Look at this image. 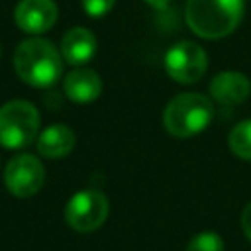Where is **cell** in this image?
<instances>
[{"mask_svg": "<svg viewBox=\"0 0 251 251\" xmlns=\"http://www.w3.org/2000/svg\"><path fill=\"white\" fill-rule=\"evenodd\" d=\"M245 0H186L188 27L202 39H222L241 22Z\"/></svg>", "mask_w": 251, "mask_h": 251, "instance_id": "7a4b0ae2", "label": "cell"}, {"mask_svg": "<svg viewBox=\"0 0 251 251\" xmlns=\"http://www.w3.org/2000/svg\"><path fill=\"white\" fill-rule=\"evenodd\" d=\"M65 96L75 104H90L102 92V78L92 69L76 67L63 80Z\"/></svg>", "mask_w": 251, "mask_h": 251, "instance_id": "30bf717a", "label": "cell"}, {"mask_svg": "<svg viewBox=\"0 0 251 251\" xmlns=\"http://www.w3.org/2000/svg\"><path fill=\"white\" fill-rule=\"evenodd\" d=\"M45 169L35 155L20 153L4 167V184L16 198H29L41 190Z\"/></svg>", "mask_w": 251, "mask_h": 251, "instance_id": "52a82bcc", "label": "cell"}, {"mask_svg": "<svg viewBox=\"0 0 251 251\" xmlns=\"http://www.w3.org/2000/svg\"><path fill=\"white\" fill-rule=\"evenodd\" d=\"M229 149L243 161H251V120H243L233 126L227 135Z\"/></svg>", "mask_w": 251, "mask_h": 251, "instance_id": "4fadbf2b", "label": "cell"}, {"mask_svg": "<svg viewBox=\"0 0 251 251\" xmlns=\"http://www.w3.org/2000/svg\"><path fill=\"white\" fill-rule=\"evenodd\" d=\"M186 251H224V239L214 231H202L190 239Z\"/></svg>", "mask_w": 251, "mask_h": 251, "instance_id": "5bb4252c", "label": "cell"}, {"mask_svg": "<svg viewBox=\"0 0 251 251\" xmlns=\"http://www.w3.org/2000/svg\"><path fill=\"white\" fill-rule=\"evenodd\" d=\"M206 69V51L194 41H176L165 53V71L173 80L180 84H192L200 80Z\"/></svg>", "mask_w": 251, "mask_h": 251, "instance_id": "8992f818", "label": "cell"}, {"mask_svg": "<svg viewBox=\"0 0 251 251\" xmlns=\"http://www.w3.org/2000/svg\"><path fill=\"white\" fill-rule=\"evenodd\" d=\"M59 18L55 0H20L14 12L16 25L27 33H45L49 31Z\"/></svg>", "mask_w": 251, "mask_h": 251, "instance_id": "ba28073f", "label": "cell"}, {"mask_svg": "<svg viewBox=\"0 0 251 251\" xmlns=\"http://www.w3.org/2000/svg\"><path fill=\"white\" fill-rule=\"evenodd\" d=\"M80 2H82L84 12L88 16H92V18L106 16L114 8V4H116V0H80Z\"/></svg>", "mask_w": 251, "mask_h": 251, "instance_id": "9a60e30c", "label": "cell"}, {"mask_svg": "<svg viewBox=\"0 0 251 251\" xmlns=\"http://www.w3.org/2000/svg\"><path fill=\"white\" fill-rule=\"evenodd\" d=\"M214 118L208 96L200 92L176 94L163 110V126L173 137H192L204 131Z\"/></svg>", "mask_w": 251, "mask_h": 251, "instance_id": "3957f363", "label": "cell"}, {"mask_svg": "<svg viewBox=\"0 0 251 251\" xmlns=\"http://www.w3.org/2000/svg\"><path fill=\"white\" fill-rule=\"evenodd\" d=\"M98 49V41L94 33L86 27H71L61 39V55L71 65H84L88 63Z\"/></svg>", "mask_w": 251, "mask_h": 251, "instance_id": "8fae6325", "label": "cell"}, {"mask_svg": "<svg viewBox=\"0 0 251 251\" xmlns=\"http://www.w3.org/2000/svg\"><path fill=\"white\" fill-rule=\"evenodd\" d=\"M145 2H147L151 8H155V10H165L171 0H145Z\"/></svg>", "mask_w": 251, "mask_h": 251, "instance_id": "e0dca14e", "label": "cell"}, {"mask_svg": "<svg viewBox=\"0 0 251 251\" xmlns=\"http://www.w3.org/2000/svg\"><path fill=\"white\" fill-rule=\"evenodd\" d=\"M210 94L216 102L226 106H239L251 94L249 78L239 71H222L210 82Z\"/></svg>", "mask_w": 251, "mask_h": 251, "instance_id": "9c48e42d", "label": "cell"}, {"mask_svg": "<svg viewBox=\"0 0 251 251\" xmlns=\"http://www.w3.org/2000/svg\"><path fill=\"white\" fill-rule=\"evenodd\" d=\"M75 131L63 124L45 127L37 137V151L47 159H59L75 149Z\"/></svg>", "mask_w": 251, "mask_h": 251, "instance_id": "7c38bea8", "label": "cell"}, {"mask_svg": "<svg viewBox=\"0 0 251 251\" xmlns=\"http://www.w3.org/2000/svg\"><path fill=\"white\" fill-rule=\"evenodd\" d=\"M241 229H243L245 237L251 241V202L241 212Z\"/></svg>", "mask_w": 251, "mask_h": 251, "instance_id": "2e32d148", "label": "cell"}, {"mask_svg": "<svg viewBox=\"0 0 251 251\" xmlns=\"http://www.w3.org/2000/svg\"><path fill=\"white\" fill-rule=\"evenodd\" d=\"M110 212V204L106 196L98 190L86 188L78 190L71 196V200L65 206V222L69 227L80 233H88L98 229Z\"/></svg>", "mask_w": 251, "mask_h": 251, "instance_id": "5b68a950", "label": "cell"}, {"mask_svg": "<svg viewBox=\"0 0 251 251\" xmlns=\"http://www.w3.org/2000/svg\"><path fill=\"white\" fill-rule=\"evenodd\" d=\"M0 55H2V49H0Z\"/></svg>", "mask_w": 251, "mask_h": 251, "instance_id": "ac0fdd59", "label": "cell"}, {"mask_svg": "<svg viewBox=\"0 0 251 251\" xmlns=\"http://www.w3.org/2000/svg\"><path fill=\"white\" fill-rule=\"evenodd\" d=\"M39 110L27 100H10L0 108V147L24 149L39 133Z\"/></svg>", "mask_w": 251, "mask_h": 251, "instance_id": "277c9868", "label": "cell"}, {"mask_svg": "<svg viewBox=\"0 0 251 251\" xmlns=\"http://www.w3.org/2000/svg\"><path fill=\"white\" fill-rule=\"evenodd\" d=\"M61 51L43 37L24 39L14 53L16 75L33 88H49L63 75Z\"/></svg>", "mask_w": 251, "mask_h": 251, "instance_id": "6da1fadb", "label": "cell"}]
</instances>
